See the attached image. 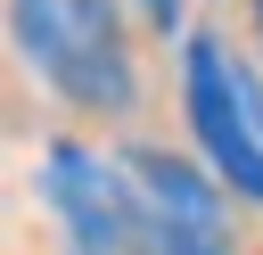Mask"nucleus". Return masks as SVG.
Returning a JSON list of instances; mask_svg holds the SVG:
<instances>
[{
    "mask_svg": "<svg viewBox=\"0 0 263 255\" xmlns=\"http://www.w3.org/2000/svg\"><path fill=\"white\" fill-rule=\"evenodd\" d=\"M41 206L58 214L74 255H132V206H123V173L115 156H99L90 140H49L41 148Z\"/></svg>",
    "mask_w": 263,
    "mask_h": 255,
    "instance_id": "4",
    "label": "nucleus"
},
{
    "mask_svg": "<svg viewBox=\"0 0 263 255\" xmlns=\"http://www.w3.org/2000/svg\"><path fill=\"white\" fill-rule=\"evenodd\" d=\"M8 41H16L25 74H41L66 107H82V115H132L140 66H132L115 0H8Z\"/></svg>",
    "mask_w": 263,
    "mask_h": 255,
    "instance_id": "1",
    "label": "nucleus"
},
{
    "mask_svg": "<svg viewBox=\"0 0 263 255\" xmlns=\"http://www.w3.org/2000/svg\"><path fill=\"white\" fill-rule=\"evenodd\" d=\"M181 107H189L197 165L238 206H263V90L230 58L222 33H189V49H181Z\"/></svg>",
    "mask_w": 263,
    "mask_h": 255,
    "instance_id": "2",
    "label": "nucleus"
},
{
    "mask_svg": "<svg viewBox=\"0 0 263 255\" xmlns=\"http://www.w3.org/2000/svg\"><path fill=\"white\" fill-rule=\"evenodd\" d=\"M255 33H263V0H255Z\"/></svg>",
    "mask_w": 263,
    "mask_h": 255,
    "instance_id": "6",
    "label": "nucleus"
},
{
    "mask_svg": "<svg viewBox=\"0 0 263 255\" xmlns=\"http://www.w3.org/2000/svg\"><path fill=\"white\" fill-rule=\"evenodd\" d=\"M115 173H123V206H132V255H238L230 189L197 156L132 140L115 156Z\"/></svg>",
    "mask_w": 263,
    "mask_h": 255,
    "instance_id": "3",
    "label": "nucleus"
},
{
    "mask_svg": "<svg viewBox=\"0 0 263 255\" xmlns=\"http://www.w3.org/2000/svg\"><path fill=\"white\" fill-rule=\"evenodd\" d=\"M132 8H140L156 33H181V0H132Z\"/></svg>",
    "mask_w": 263,
    "mask_h": 255,
    "instance_id": "5",
    "label": "nucleus"
}]
</instances>
